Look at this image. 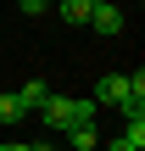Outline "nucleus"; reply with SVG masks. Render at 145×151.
<instances>
[{
  "mask_svg": "<svg viewBox=\"0 0 145 151\" xmlns=\"http://www.w3.org/2000/svg\"><path fill=\"white\" fill-rule=\"evenodd\" d=\"M95 101H106V106H117L123 118H140V106L129 101V73H106V78L95 84Z\"/></svg>",
  "mask_w": 145,
  "mask_h": 151,
  "instance_id": "f257e3e1",
  "label": "nucleus"
},
{
  "mask_svg": "<svg viewBox=\"0 0 145 151\" xmlns=\"http://www.w3.org/2000/svg\"><path fill=\"white\" fill-rule=\"evenodd\" d=\"M45 129H56V134H67L73 129V95H45Z\"/></svg>",
  "mask_w": 145,
  "mask_h": 151,
  "instance_id": "f03ea898",
  "label": "nucleus"
},
{
  "mask_svg": "<svg viewBox=\"0 0 145 151\" xmlns=\"http://www.w3.org/2000/svg\"><path fill=\"white\" fill-rule=\"evenodd\" d=\"M89 28H95V34H106V39H112V34H123V11H117V0L95 6V11H89Z\"/></svg>",
  "mask_w": 145,
  "mask_h": 151,
  "instance_id": "7ed1b4c3",
  "label": "nucleus"
},
{
  "mask_svg": "<svg viewBox=\"0 0 145 151\" xmlns=\"http://www.w3.org/2000/svg\"><path fill=\"white\" fill-rule=\"evenodd\" d=\"M106 151H145V112H140V118H129V129H123Z\"/></svg>",
  "mask_w": 145,
  "mask_h": 151,
  "instance_id": "20e7f679",
  "label": "nucleus"
},
{
  "mask_svg": "<svg viewBox=\"0 0 145 151\" xmlns=\"http://www.w3.org/2000/svg\"><path fill=\"white\" fill-rule=\"evenodd\" d=\"M11 95H17V106H22V112H39V106H45V95H50V84H45V78H28V84H22V90H11Z\"/></svg>",
  "mask_w": 145,
  "mask_h": 151,
  "instance_id": "39448f33",
  "label": "nucleus"
},
{
  "mask_svg": "<svg viewBox=\"0 0 145 151\" xmlns=\"http://www.w3.org/2000/svg\"><path fill=\"white\" fill-rule=\"evenodd\" d=\"M56 6H61V22H73V28H84L95 11V0H56Z\"/></svg>",
  "mask_w": 145,
  "mask_h": 151,
  "instance_id": "423d86ee",
  "label": "nucleus"
},
{
  "mask_svg": "<svg viewBox=\"0 0 145 151\" xmlns=\"http://www.w3.org/2000/svg\"><path fill=\"white\" fill-rule=\"evenodd\" d=\"M95 140H101L95 123H73V129H67V146H73V151H95Z\"/></svg>",
  "mask_w": 145,
  "mask_h": 151,
  "instance_id": "0eeeda50",
  "label": "nucleus"
},
{
  "mask_svg": "<svg viewBox=\"0 0 145 151\" xmlns=\"http://www.w3.org/2000/svg\"><path fill=\"white\" fill-rule=\"evenodd\" d=\"M22 118H28V112H22V106H17V95L6 90V95H0V123H22Z\"/></svg>",
  "mask_w": 145,
  "mask_h": 151,
  "instance_id": "6e6552de",
  "label": "nucleus"
},
{
  "mask_svg": "<svg viewBox=\"0 0 145 151\" xmlns=\"http://www.w3.org/2000/svg\"><path fill=\"white\" fill-rule=\"evenodd\" d=\"M17 6H22L28 17H39V11H45V0H17Z\"/></svg>",
  "mask_w": 145,
  "mask_h": 151,
  "instance_id": "1a4fd4ad",
  "label": "nucleus"
},
{
  "mask_svg": "<svg viewBox=\"0 0 145 151\" xmlns=\"http://www.w3.org/2000/svg\"><path fill=\"white\" fill-rule=\"evenodd\" d=\"M28 151H56V146H50V140H28Z\"/></svg>",
  "mask_w": 145,
  "mask_h": 151,
  "instance_id": "9d476101",
  "label": "nucleus"
},
{
  "mask_svg": "<svg viewBox=\"0 0 145 151\" xmlns=\"http://www.w3.org/2000/svg\"><path fill=\"white\" fill-rule=\"evenodd\" d=\"M0 151H28V146H22V140H6V146H0Z\"/></svg>",
  "mask_w": 145,
  "mask_h": 151,
  "instance_id": "9b49d317",
  "label": "nucleus"
},
{
  "mask_svg": "<svg viewBox=\"0 0 145 151\" xmlns=\"http://www.w3.org/2000/svg\"><path fill=\"white\" fill-rule=\"evenodd\" d=\"M95 6H106V0H95Z\"/></svg>",
  "mask_w": 145,
  "mask_h": 151,
  "instance_id": "f8f14e48",
  "label": "nucleus"
},
{
  "mask_svg": "<svg viewBox=\"0 0 145 151\" xmlns=\"http://www.w3.org/2000/svg\"><path fill=\"white\" fill-rule=\"evenodd\" d=\"M45 6H50V0H45Z\"/></svg>",
  "mask_w": 145,
  "mask_h": 151,
  "instance_id": "ddd939ff",
  "label": "nucleus"
}]
</instances>
